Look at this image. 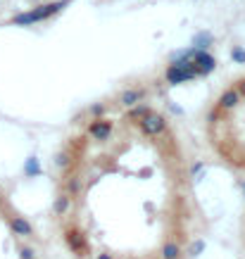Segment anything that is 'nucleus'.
<instances>
[{
    "label": "nucleus",
    "mask_w": 245,
    "mask_h": 259,
    "mask_svg": "<svg viewBox=\"0 0 245 259\" xmlns=\"http://www.w3.org/2000/svg\"><path fill=\"white\" fill-rule=\"evenodd\" d=\"M67 2L69 0H53V2H48V5L34 7V10H29V12H22V14H17V17H12V24H17V27H29V24H34V22H43V19L57 14L60 10H65Z\"/></svg>",
    "instance_id": "obj_1"
},
{
    "label": "nucleus",
    "mask_w": 245,
    "mask_h": 259,
    "mask_svg": "<svg viewBox=\"0 0 245 259\" xmlns=\"http://www.w3.org/2000/svg\"><path fill=\"white\" fill-rule=\"evenodd\" d=\"M178 255H181V247L176 243H167L162 247V259H178Z\"/></svg>",
    "instance_id": "obj_13"
},
{
    "label": "nucleus",
    "mask_w": 245,
    "mask_h": 259,
    "mask_svg": "<svg viewBox=\"0 0 245 259\" xmlns=\"http://www.w3.org/2000/svg\"><path fill=\"white\" fill-rule=\"evenodd\" d=\"M138 124H140V129H143V133H145V136H160L164 129H167L164 117H160V114H157V112H152V109H150L148 114H145V117H143Z\"/></svg>",
    "instance_id": "obj_3"
},
{
    "label": "nucleus",
    "mask_w": 245,
    "mask_h": 259,
    "mask_svg": "<svg viewBox=\"0 0 245 259\" xmlns=\"http://www.w3.org/2000/svg\"><path fill=\"white\" fill-rule=\"evenodd\" d=\"M140 97H143V91H126V93H122V105L134 107Z\"/></svg>",
    "instance_id": "obj_12"
},
{
    "label": "nucleus",
    "mask_w": 245,
    "mask_h": 259,
    "mask_svg": "<svg viewBox=\"0 0 245 259\" xmlns=\"http://www.w3.org/2000/svg\"><path fill=\"white\" fill-rule=\"evenodd\" d=\"M91 112H93V114H103V105H96V107L91 109Z\"/></svg>",
    "instance_id": "obj_21"
},
{
    "label": "nucleus",
    "mask_w": 245,
    "mask_h": 259,
    "mask_svg": "<svg viewBox=\"0 0 245 259\" xmlns=\"http://www.w3.org/2000/svg\"><path fill=\"white\" fill-rule=\"evenodd\" d=\"M79 188H81V183H79V181H69V191H71V193H79Z\"/></svg>",
    "instance_id": "obj_20"
},
{
    "label": "nucleus",
    "mask_w": 245,
    "mask_h": 259,
    "mask_svg": "<svg viewBox=\"0 0 245 259\" xmlns=\"http://www.w3.org/2000/svg\"><path fill=\"white\" fill-rule=\"evenodd\" d=\"M150 112L148 105H140V107H134V109H129V119H134V122H138V119H143L145 114Z\"/></svg>",
    "instance_id": "obj_15"
},
{
    "label": "nucleus",
    "mask_w": 245,
    "mask_h": 259,
    "mask_svg": "<svg viewBox=\"0 0 245 259\" xmlns=\"http://www.w3.org/2000/svg\"><path fill=\"white\" fill-rule=\"evenodd\" d=\"M193 65H195V69H198V74L200 76H207V74H212L214 71V57L207 53V50H198V55H195V60H193Z\"/></svg>",
    "instance_id": "obj_4"
},
{
    "label": "nucleus",
    "mask_w": 245,
    "mask_h": 259,
    "mask_svg": "<svg viewBox=\"0 0 245 259\" xmlns=\"http://www.w3.org/2000/svg\"><path fill=\"white\" fill-rule=\"evenodd\" d=\"M203 250H205V240H195V243L191 245V257H198Z\"/></svg>",
    "instance_id": "obj_17"
},
{
    "label": "nucleus",
    "mask_w": 245,
    "mask_h": 259,
    "mask_svg": "<svg viewBox=\"0 0 245 259\" xmlns=\"http://www.w3.org/2000/svg\"><path fill=\"white\" fill-rule=\"evenodd\" d=\"M22 259H36V252H34L31 247H24V250H22Z\"/></svg>",
    "instance_id": "obj_18"
},
{
    "label": "nucleus",
    "mask_w": 245,
    "mask_h": 259,
    "mask_svg": "<svg viewBox=\"0 0 245 259\" xmlns=\"http://www.w3.org/2000/svg\"><path fill=\"white\" fill-rule=\"evenodd\" d=\"M241 102V93H238V88H233V91H226L224 96L219 97V107L221 109H233L236 105Z\"/></svg>",
    "instance_id": "obj_7"
},
{
    "label": "nucleus",
    "mask_w": 245,
    "mask_h": 259,
    "mask_svg": "<svg viewBox=\"0 0 245 259\" xmlns=\"http://www.w3.org/2000/svg\"><path fill=\"white\" fill-rule=\"evenodd\" d=\"M43 169H41V162L36 160V157H29L27 162H24V176H41Z\"/></svg>",
    "instance_id": "obj_11"
},
{
    "label": "nucleus",
    "mask_w": 245,
    "mask_h": 259,
    "mask_svg": "<svg viewBox=\"0 0 245 259\" xmlns=\"http://www.w3.org/2000/svg\"><path fill=\"white\" fill-rule=\"evenodd\" d=\"M198 55V48H183V50H176L172 55V65H191Z\"/></svg>",
    "instance_id": "obj_6"
},
{
    "label": "nucleus",
    "mask_w": 245,
    "mask_h": 259,
    "mask_svg": "<svg viewBox=\"0 0 245 259\" xmlns=\"http://www.w3.org/2000/svg\"><path fill=\"white\" fill-rule=\"evenodd\" d=\"M88 133L93 138H98V140H107L109 133H112V124L105 122V119H100V122L91 124V129H88Z\"/></svg>",
    "instance_id": "obj_5"
},
{
    "label": "nucleus",
    "mask_w": 245,
    "mask_h": 259,
    "mask_svg": "<svg viewBox=\"0 0 245 259\" xmlns=\"http://www.w3.org/2000/svg\"><path fill=\"white\" fill-rule=\"evenodd\" d=\"M10 226H12L14 235H31V233H34L31 224H29L27 219H22V217H14L12 221H10Z\"/></svg>",
    "instance_id": "obj_9"
},
{
    "label": "nucleus",
    "mask_w": 245,
    "mask_h": 259,
    "mask_svg": "<svg viewBox=\"0 0 245 259\" xmlns=\"http://www.w3.org/2000/svg\"><path fill=\"white\" fill-rule=\"evenodd\" d=\"M69 205H71V197H67V195L57 197V202H55V214H65L69 209Z\"/></svg>",
    "instance_id": "obj_14"
},
{
    "label": "nucleus",
    "mask_w": 245,
    "mask_h": 259,
    "mask_svg": "<svg viewBox=\"0 0 245 259\" xmlns=\"http://www.w3.org/2000/svg\"><path fill=\"white\" fill-rule=\"evenodd\" d=\"M238 93H241V96H245V81L238 86Z\"/></svg>",
    "instance_id": "obj_22"
},
{
    "label": "nucleus",
    "mask_w": 245,
    "mask_h": 259,
    "mask_svg": "<svg viewBox=\"0 0 245 259\" xmlns=\"http://www.w3.org/2000/svg\"><path fill=\"white\" fill-rule=\"evenodd\" d=\"M98 259H112V257H109V255H100V257H98Z\"/></svg>",
    "instance_id": "obj_23"
},
{
    "label": "nucleus",
    "mask_w": 245,
    "mask_h": 259,
    "mask_svg": "<svg viewBox=\"0 0 245 259\" xmlns=\"http://www.w3.org/2000/svg\"><path fill=\"white\" fill-rule=\"evenodd\" d=\"M195 76H200L198 74V69H195V65H172V67L167 69V81L169 83H186V81H193Z\"/></svg>",
    "instance_id": "obj_2"
},
{
    "label": "nucleus",
    "mask_w": 245,
    "mask_h": 259,
    "mask_svg": "<svg viewBox=\"0 0 245 259\" xmlns=\"http://www.w3.org/2000/svg\"><path fill=\"white\" fill-rule=\"evenodd\" d=\"M67 245L74 250V252H83V247H86V240H83V235L81 233H76V231H69L67 233Z\"/></svg>",
    "instance_id": "obj_10"
},
{
    "label": "nucleus",
    "mask_w": 245,
    "mask_h": 259,
    "mask_svg": "<svg viewBox=\"0 0 245 259\" xmlns=\"http://www.w3.org/2000/svg\"><path fill=\"white\" fill-rule=\"evenodd\" d=\"M231 57L238 62V65H245V50H243V48H238V45H236V48L231 50Z\"/></svg>",
    "instance_id": "obj_16"
},
{
    "label": "nucleus",
    "mask_w": 245,
    "mask_h": 259,
    "mask_svg": "<svg viewBox=\"0 0 245 259\" xmlns=\"http://www.w3.org/2000/svg\"><path fill=\"white\" fill-rule=\"evenodd\" d=\"M67 155H65V152H62V155H57V166H67Z\"/></svg>",
    "instance_id": "obj_19"
},
{
    "label": "nucleus",
    "mask_w": 245,
    "mask_h": 259,
    "mask_svg": "<svg viewBox=\"0 0 245 259\" xmlns=\"http://www.w3.org/2000/svg\"><path fill=\"white\" fill-rule=\"evenodd\" d=\"M214 41V36L210 33V31H198L195 36H193V48H198V50H207L210 45Z\"/></svg>",
    "instance_id": "obj_8"
}]
</instances>
